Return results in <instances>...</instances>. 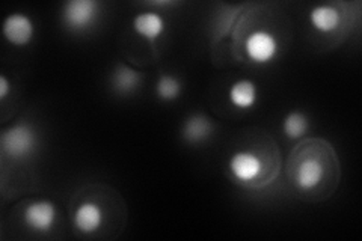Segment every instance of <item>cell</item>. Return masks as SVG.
Masks as SVG:
<instances>
[{"mask_svg":"<svg viewBox=\"0 0 362 241\" xmlns=\"http://www.w3.org/2000/svg\"><path fill=\"white\" fill-rule=\"evenodd\" d=\"M4 38L16 47H26L35 37V25L29 16L14 13L5 18L2 26Z\"/></svg>","mask_w":362,"mask_h":241,"instance_id":"6","label":"cell"},{"mask_svg":"<svg viewBox=\"0 0 362 241\" xmlns=\"http://www.w3.org/2000/svg\"><path fill=\"white\" fill-rule=\"evenodd\" d=\"M142 74L141 71L126 64H118L110 74L112 89L119 95H130L141 88Z\"/></svg>","mask_w":362,"mask_h":241,"instance_id":"10","label":"cell"},{"mask_svg":"<svg viewBox=\"0 0 362 241\" xmlns=\"http://www.w3.org/2000/svg\"><path fill=\"white\" fill-rule=\"evenodd\" d=\"M230 105L239 110H249L255 107L258 101V86L249 78H240L228 89Z\"/></svg>","mask_w":362,"mask_h":241,"instance_id":"11","label":"cell"},{"mask_svg":"<svg viewBox=\"0 0 362 241\" xmlns=\"http://www.w3.org/2000/svg\"><path fill=\"white\" fill-rule=\"evenodd\" d=\"M214 133L213 121L204 113H194L185 121L181 127L183 139L192 145H201L207 142Z\"/></svg>","mask_w":362,"mask_h":241,"instance_id":"9","label":"cell"},{"mask_svg":"<svg viewBox=\"0 0 362 241\" xmlns=\"http://www.w3.org/2000/svg\"><path fill=\"white\" fill-rule=\"evenodd\" d=\"M74 228L83 235L98 233L105 223V211L97 202L85 201L78 204L73 216Z\"/></svg>","mask_w":362,"mask_h":241,"instance_id":"7","label":"cell"},{"mask_svg":"<svg viewBox=\"0 0 362 241\" xmlns=\"http://www.w3.org/2000/svg\"><path fill=\"white\" fill-rule=\"evenodd\" d=\"M245 52L257 65H267L275 59L279 52V41L269 30H255L249 33L245 41Z\"/></svg>","mask_w":362,"mask_h":241,"instance_id":"3","label":"cell"},{"mask_svg":"<svg viewBox=\"0 0 362 241\" xmlns=\"http://www.w3.org/2000/svg\"><path fill=\"white\" fill-rule=\"evenodd\" d=\"M230 174L240 182H252L262 177L264 170L263 160L252 151H237L228 160Z\"/></svg>","mask_w":362,"mask_h":241,"instance_id":"5","label":"cell"},{"mask_svg":"<svg viewBox=\"0 0 362 241\" xmlns=\"http://www.w3.org/2000/svg\"><path fill=\"white\" fill-rule=\"evenodd\" d=\"M325 177V167L320 160L317 158H305L296 169L294 182L300 190L310 192L322 184Z\"/></svg>","mask_w":362,"mask_h":241,"instance_id":"12","label":"cell"},{"mask_svg":"<svg viewBox=\"0 0 362 241\" xmlns=\"http://www.w3.org/2000/svg\"><path fill=\"white\" fill-rule=\"evenodd\" d=\"M11 93V82L5 74L0 76V101H5Z\"/></svg>","mask_w":362,"mask_h":241,"instance_id":"16","label":"cell"},{"mask_svg":"<svg viewBox=\"0 0 362 241\" xmlns=\"http://www.w3.org/2000/svg\"><path fill=\"white\" fill-rule=\"evenodd\" d=\"M310 25L319 33H332L341 25V13L332 5H317L310 11Z\"/></svg>","mask_w":362,"mask_h":241,"instance_id":"13","label":"cell"},{"mask_svg":"<svg viewBox=\"0 0 362 241\" xmlns=\"http://www.w3.org/2000/svg\"><path fill=\"white\" fill-rule=\"evenodd\" d=\"M183 94V83L175 76L162 74L156 82V95L160 101L173 102Z\"/></svg>","mask_w":362,"mask_h":241,"instance_id":"15","label":"cell"},{"mask_svg":"<svg viewBox=\"0 0 362 241\" xmlns=\"http://www.w3.org/2000/svg\"><path fill=\"white\" fill-rule=\"evenodd\" d=\"M0 146L5 155L13 160H23L30 157L37 151L38 134L32 125L18 122L4 130L0 136Z\"/></svg>","mask_w":362,"mask_h":241,"instance_id":"1","label":"cell"},{"mask_svg":"<svg viewBox=\"0 0 362 241\" xmlns=\"http://www.w3.org/2000/svg\"><path fill=\"white\" fill-rule=\"evenodd\" d=\"M58 219V208L49 199L33 201L23 210V222L33 233L47 234L54 228Z\"/></svg>","mask_w":362,"mask_h":241,"instance_id":"4","label":"cell"},{"mask_svg":"<svg viewBox=\"0 0 362 241\" xmlns=\"http://www.w3.org/2000/svg\"><path fill=\"white\" fill-rule=\"evenodd\" d=\"M101 4L95 0H70L62 8L64 26L74 33H82L93 29L100 18Z\"/></svg>","mask_w":362,"mask_h":241,"instance_id":"2","label":"cell"},{"mask_svg":"<svg viewBox=\"0 0 362 241\" xmlns=\"http://www.w3.org/2000/svg\"><path fill=\"white\" fill-rule=\"evenodd\" d=\"M310 130V121L307 114L302 112H290L286 114V118L282 119V133L290 141H296L303 137Z\"/></svg>","mask_w":362,"mask_h":241,"instance_id":"14","label":"cell"},{"mask_svg":"<svg viewBox=\"0 0 362 241\" xmlns=\"http://www.w3.org/2000/svg\"><path fill=\"white\" fill-rule=\"evenodd\" d=\"M132 28L142 40L148 42H156L160 40L163 37V33L166 32V21L162 17V14L156 13V11H145V13H139L138 16H134L132 21Z\"/></svg>","mask_w":362,"mask_h":241,"instance_id":"8","label":"cell"}]
</instances>
